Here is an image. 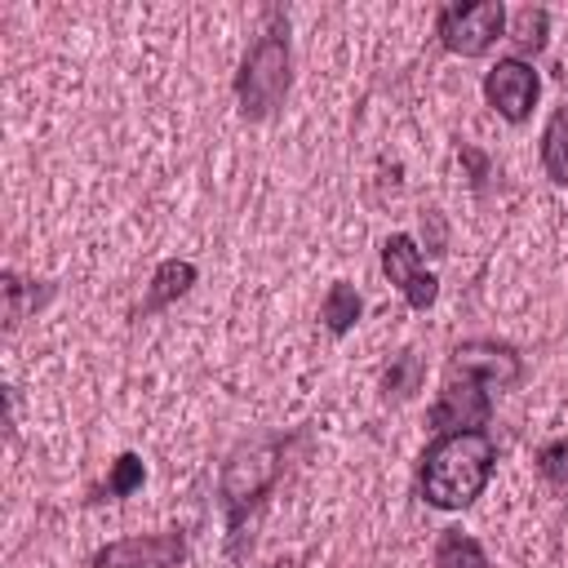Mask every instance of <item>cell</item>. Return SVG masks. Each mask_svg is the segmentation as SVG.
I'll return each instance as SVG.
<instances>
[{"label":"cell","mask_w":568,"mask_h":568,"mask_svg":"<svg viewBox=\"0 0 568 568\" xmlns=\"http://www.w3.org/2000/svg\"><path fill=\"white\" fill-rule=\"evenodd\" d=\"M497 462V444L488 430H444L426 453H422V497L435 510H466Z\"/></svg>","instance_id":"6da1fadb"},{"label":"cell","mask_w":568,"mask_h":568,"mask_svg":"<svg viewBox=\"0 0 568 568\" xmlns=\"http://www.w3.org/2000/svg\"><path fill=\"white\" fill-rule=\"evenodd\" d=\"M288 93V36L280 27V13H271V27L253 40L240 75H235V98L244 120H266Z\"/></svg>","instance_id":"7a4b0ae2"},{"label":"cell","mask_w":568,"mask_h":568,"mask_svg":"<svg viewBox=\"0 0 568 568\" xmlns=\"http://www.w3.org/2000/svg\"><path fill=\"white\" fill-rule=\"evenodd\" d=\"M506 27V9L497 0H470V4H444L439 9V44L448 53H462V58H479L497 44Z\"/></svg>","instance_id":"3957f363"},{"label":"cell","mask_w":568,"mask_h":568,"mask_svg":"<svg viewBox=\"0 0 568 568\" xmlns=\"http://www.w3.org/2000/svg\"><path fill=\"white\" fill-rule=\"evenodd\" d=\"M537 93H541V80H537V71H532L524 58H497V62L488 67V75H484V98H488V106H493L501 120H510V124H524V120L532 115Z\"/></svg>","instance_id":"277c9868"},{"label":"cell","mask_w":568,"mask_h":568,"mask_svg":"<svg viewBox=\"0 0 568 568\" xmlns=\"http://www.w3.org/2000/svg\"><path fill=\"white\" fill-rule=\"evenodd\" d=\"M382 271H386V280L404 293V302L417 306V311H426V306L439 297V280L426 271L422 248H417L413 235H404V231L386 235V244H382Z\"/></svg>","instance_id":"5b68a950"},{"label":"cell","mask_w":568,"mask_h":568,"mask_svg":"<svg viewBox=\"0 0 568 568\" xmlns=\"http://www.w3.org/2000/svg\"><path fill=\"white\" fill-rule=\"evenodd\" d=\"M488 386H479L475 377H462V373H448L439 399L430 404V426L435 430H479L488 422Z\"/></svg>","instance_id":"8992f818"},{"label":"cell","mask_w":568,"mask_h":568,"mask_svg":"<svg viewBox=\"0 0 568 568\" xmlns=\"http://www.w3.org/2000/svg\"><path fill=\"white\" fill-rule=\"evenodd\" d=\"M275 475H280V444L240 448V453L226 462V475H222V497H226V506L240 515V506L253 501L257 493H266Z\"/></svg>","instance_id":"52a82bcc"},{"label":"cell","mask_w":568,"mask_h":568,"mask_svg":"<svg viewBox=\"0 0 568 568\" xmlns=\"http://www.w3.org/2000/svg\"><path fill=\"white\" fill-rule=\"evenodd\" d=\"M186 555L178 532H151V537H124L93 555V568H178Z\"/></svg>","instance_id":"ba28073f"},{"label":"cell","mask_w":568,"mask_h":568,"mask_svg":"<svg viewBox=\"0 0 568 568\" xmlns=\"http://www.w3.org/2000/svg\"><path fill=\"white\" fill-rule=\"evenodd\" d=\"M448 373H462V377H475L479 386L488 390H501V386H515L519 382V355L501 342H462L453 351V368Z\"/></svg>","instance_id":"9c48e42d"},{"label":"cell","mask_w":568,"mask_h":568,"mask_svg":"<svg viewBox=\"0 0 568 568\" xmlns=\"http://www.w3.org/2000/svg\"><path fill=\"white\" fill-rule=\"evenodd\" d=\"M191 284H195V266H191V262H178V257L160 262V271H155V280H151V293H146V302H142V315L169 306V302L182 297Z\"/></svg>","instance_id":"30bf717a"},{"label":"cell","mask_w":568,"mask_h":568,"mask_svg":"<svg viewBox=\"0 0 568 568\" xmlns=\"http://www.w3.org/2000/svg\"><path fill=\"white\" fill-rule=\"evenodd\" d=\"M541 164H546L550 182L568 186V102L546 120V133H541Z\"/></svg>","instance_id":"8fae6325"},{"label":"cell","mask_w":568,"mask_h":568,"mask_svg":"<svg viewBox=\"0 0 568 568\" xmlns=\"http://www.w3.org/2000/svg\"><path fill=\"white\" fill-rule=\"evenodd\" d=\"M359 311H364V302H359V293H355L346 280L328 284V293H324V302H320V320H324V328H328V333H337V337H342L346 328H355Z\"/></svg>","instance_id":"7c38bea8"},{"label":"cell","mask_w":568,"mask_h":568,"mask_svg":"<svg viewBox=\"0 0 568 568\" xmlns=\"http://www.w3.org/2000/svg\"><path fill=\"white\" fill-rule=\"evenodd\" d=\"M435 568H488V559H484V550H479L475 537L448 528L439 537V546H435Z\"/></svg>","instance_id":"4fadbf2b"},{"label":"cell","mask_w":568,"mask_h":568,"mask_svg":"<svg viewBox=\"0 0 568 568\" xmlns=\"http://www.w3.org/2000/svg\"><path fill=\"white\" fill-rule=\"evenodd\" d=\"M546 22H550V13H546V9H532V4H524V9L515 13L510 40L519 44V53H541V49H546Z\"/></svg>","instance_id":"5bb4252c"},{"label":"cell","mask_w":568,"mask_h":568,"mask_svg":"<svg viewBox=\"0 0 568 568\" xmlns=\"http://www.w3.org/2000/svg\"><path fill=\"white\" fill-rule=\"evenodd\" d=\"M417 382H422V364H417V355H413V351H399V355L390 359L386 377H382L386 395L404 399V395H413V390H417Z\"/></svg>","instance_id":"9a60e30c"},{"label":"cell","mask_w":568,"mask_h":568,"mask_svg":"<svg viewBox=\"0 0 568 568\" xmlns=\"http://www.w3.org/2000/svg\"><path fill=\"white\" fill-rule=\"evenodd\" d=\"M142 479H146L142 457H138V453H120L115 466H111V475H106V484H102V493H106V497H124V493L142 488Z\"/></svg>","instance_id":"2e32d148"},{"label":"cell","mask_w":568,"mask_h":568,"mask_svg":"<svg viewBox=\"0 0 568 568\" xmlns=\"http://www.w3.org/2000/svg\"><path fill=\"white\" fill-rule=\"evenodd\" d=\"M537 470L546 475V484H550L555 493H564V497H568V439L546 444V448L537 453Z\"/></svg>","instance_id":"e0dca14e"},{"label":"cell","mask_w":568,"mask_h":568,"mask_svg":"<svg viewBox=\"0 0 568 568\" xmlns=\"http://www.w3.org/2000/svg\"><path fill=\"white\" fill-rule=\"evenodd\" d=\"M4 324L9 328H18V320H22V311H27V293H22V280L13 275V271H4Z\"/></svg>","instance_id":"ac0fdd59"}]
</instances>
